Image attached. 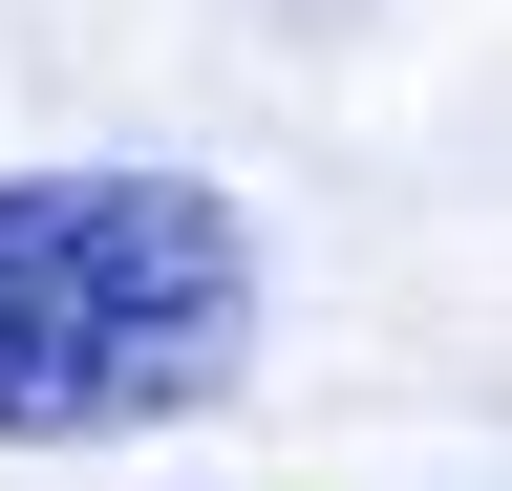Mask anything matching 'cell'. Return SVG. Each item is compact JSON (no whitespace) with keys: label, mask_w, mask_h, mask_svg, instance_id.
I'll return each instance as SVG.
<instances>
[{"label":"cell","mask_w":512,"mask_h":491,"mask_svg":"<svg viewBox=\"0 0 512 491\" xmlns=\"http://www.w3.org/2000/svg\"><path fill=\"white\" fill-rule=\"evenodd\" d=\"M278 257L214 171L86 150V171H0V449H150V427L256 385Z\"/></svg>","instance_id":"cell-1"}]
</instances>
